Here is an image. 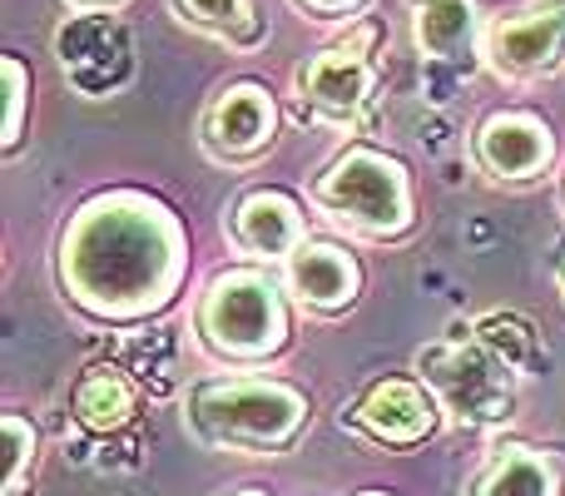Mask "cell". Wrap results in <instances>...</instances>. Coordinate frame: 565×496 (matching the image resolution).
<instances>
[{"label":"cell","instance_id":"cell-20","mask_svg":"<svg viewBox=\"0 0 565 496\" xmlns=\"http://www.w3.org/2000/svg\"><path fill=\"white\" fill-rule=\"evenodd\" d=\"M0 70H6V135H0V149H6V155H15L20 129H25L30 70H25V60H20V55H6V60H0Z\"/></svg>","mask_w":565,"mask_h":496},{"label":"cell","instance_id":"cell-14","mask_svg":"<svg viewBox=\"0 0 565 496\" xmlns=\"http://www.w3.org/2000/svg\"><path fill=\"white\" fill-rule=\"evenodd\" d=\"M282 288H288L308 313H342L362 293V263L342 244L308 239V244L288 258Z\"/></svg>","mask_w":565,"mask_h":496},{"label":"cell","instance_id":"cell-24","mask_svg":"<svg viewBox=\"0 0 565 496\" xmlns=\"http://www.w3.org/2000/svg\"><path fill=\"white\" fill-rule=\"evenodd\" d=\"M352 496H392V492H352Z\"/></svg>","mask_w":565,"mask_h":496},{"label":"cell","instance_id":"cell-4","mask_svg":"<svg viewBox=\"0 0 565 496\" xmlns=\"http://www.w3.org/2000/svg\"><path fill=\"white\" fill-rule=\"evenodd\" d=\"M417 372L437 408L461 428H501L516 412V372L477 338V328H451L441 342L417 352Z\"/></svg>","mask_w":565,"mask_h":496},{"label":"cell","instance_id":"cell-7","mask_svg":"<svg viewBox=\"0 0 565 496\" xmlns=\"http://www.w3.org/2000/svg\"><path fill=\"white\" fill-rule=\"evenodd\" d=\"M55 60L79 95L105 99L135 80V35L125 20L89 10L55 30Z\"/></svg>","mask_w":565,"mask_h":496},{"label":"cell","instance_id":"cell-21","mask_svg":"<svg viewBox=\"0 0 565 496\" xmlns=\"http://www.w3.org/2000/svg\"><path fill=\"white\" fill-rule=\"evenodd\" d=\"M302 10H312V15H348V10H358L362 0H298Z\"/></svg>","mask_w":565,"mask_h":496},{"label":"cell","instance_id":"cell-8","mask_svg":"<svg viewBox=\"0 0 565 496\" xmlns=\"http://www.w3.org/2000/svg\"><path fill=\"white\" fill-rule=\"evenodd\" d=\"M412 30H417V50L427 60L431 99H451L467 85L471 70L487 60V40H481L471 0H412Z\"/></svg>","mask_w":565,"mask_h":496},{"label":"cell","instance_id":"cell-13","mask_svg":"<svg viewBox=\"0 0 565 496\" xmlns=\"http://www.w3.org/2000/svg\"><path fill=\"white\" fill-rule=\"evenodd\" d=\"M228 234L234 244L258 263H288L292 253L308 244V224H302V209L292 204L282 189H254L228 209Z\"/></svg>","mask_w":565,"mask_h":496},{"label":"cell","instance_id":"cell-10","mask_svg":"<svg viewBox=\"0 0 565 496\" xmlns=\"http://www.w3.org/2000/svg\"><path fill=\"white\" fill-rule=\"evenodd\" d=\"M278 135V99L258 80L218 89L204 115V149L218 165H254Z\"/></svg>","mask_w":565,"mask_h":496},{"label":"cell","instance_id":"cell-6","mask_svg":"<svg viewBox=\"0 0 565 496\" xmlns=\"http://www.w3.org/2000/svg\"><path fill=\"white\" fill-rule=\"evenodd\" d=\"M377 45H382V20H362L352 25L338 45L318 50L312 60L298 65V105L322 125H362L377 99Z\"/></svg>","mask_w":565,"mask_h":496},{"label":"cell","instance_id":"cell-3","mask_svg":"<svg viewBox=\"0 0 565 496\" xmlns=\"http://www.w3.org/2000/svg\"><path fill=\"white\" fill-rule=\"evenodd\" d=\"M312 199L318 209L342 224L348 234L362 239H397L412 229V179L392 155L367 145H352L312 179Z\"/></svg>","mask_w":565,"mask_h":496},{"label":"cell","instance_id":"cell-1","mask_svg":"<svg viewBox=\"0 0 565 496\" xmlns=\"http://www.w3.org/2000/svg\"><path fill=\"white\" fill-rule=\"evenodd\" d=\"M184 224L149 194H99L65 224L60 283L70 303L105 323L159 313L184 278Z\"/></svg>","mask_w":565,"mask_h":496},{"label":"cell","instance_id":"cell-11","mask_svg":"<svg viewBox=\"0 0 565 496\" xmlns=\"http://www.w3.org/2000/svg\"><path fill=\"white\" fill-rule=\"evenodd\" d=\"M487 65L501 80H536L565 65V0L497 20L487 30Z\"/></svg>","mask_w":565,"mask_h":496},{"label":"cell","instance_id":"cell-2","mask_svg":"<svg viewBox=\"0 0 565 496\" xmlns=\"http://www.w3.org/2000/svg\"><path fill=\"white\" fill-rule=\"evenodd\" d=\"M308 422V398L292 382L209 378L184 392V428L218 452H288Z\"/></svg>","mask_w":565,"mask_h":496},{"label":"cell","instance_id":"cell-9","mask_svg":"<svg viewBox=\"0 0 565 496\" xmlns=\"http://www.w3.org/2000/svg\"><path fill=\"white\" fill-rule=\"evenodd\" d=\"M342 422L367 432V437L382 442V447H422V442L437 432L441 408L427 392V382L377 378L348 412H342Z\"/></svg>","mask_w":565,"mask_h":496},{"label":"cell","instance_id":"cell-17","mask_svg":"<svg viewBox=\"0 0 565 496\" xmlns=\"http://www.w3.org/2000/svg\"><path fill=\"white\" fill-rule=\"evenodd\" d=\"M174 10L194 30H209L224 45H258L264 40V15L254 0H174Z\"/></svg>","mask_w":565,"mask_h":496},{"label":"cell","instance_id":"cell-22","mask_svg":"<svg viewBox=\"0 0 565 496\" xmlns=\"http://www.w3.org/2000/svg\"><path fill=\"white\" fill-rule=\"evenodd\" d=\"M70 6H75L79 15H89V10H109V6H119V0H70Z\"/></svg>","mask_w":565,"mask_h":496},{"label":"cell","instance_id":"cell-15","mask_svg":"<svg viewBox=\"0 0 565 496\" xmlns=\"http://www.w3.org/2000/svg\"><path fill=\"white\" fill-rule=\"evenodd\" d=\"M561 492H565V457L551 447H531V442H501L467 487V496H561Z\"/></svg>","mask_w":565,"mask_h":496},{"label":"cell","instance_id":"cell-16","mask_svg":"<svg viewBox=\"0 0 565 496\" xmlns=\"http://www.w3.org/2000/svg\"><path fill=\"white\" fill-rule=\"evenodd\" d=\"M70 412H75V422L89 437H115V432H125L135 422L139 388L129 382V372L119 362H95V368H85L75 378Z\"/></svg>","mask_w":565,"mask_h":496},{"label":"cell","instance_id":"cell-18","mask_svg":"<svg viewBox=\"0 0 565 496\" xmlns=\"http://www.w3.org/2000/svg\"><path fill=\"white\" fill-rule=\"evenodd\" d=\"M471 328H477V338L487 342L511 372H541V338H536V328H531V318L501 308V313L477 318Z\"/></svg>","mask_w":565,"mask_h":496},{"label":"cell","instance_id":"cell-19","mask_svg":"<svg viewBox=\"0 0 565 496\" xmlns=\"http://www.w3.org/2000/svg\"><path fill=\"white\" fill-rule=\"evenodd\" d=\"M0 437H6V447H10L6 487H0V496H20V492H25V482H30V462H35L40 432L30 428V418H20V412H6V418H0Z\"/></svg>","mask_w":565,"mask_h":496},{"label":"cell","instance_id":"cell-5","mask_svg":"<svg viewBox=\"0 0 565 496\" xmlns=\"http://www.w3.org/2000/svg\"><path fill=\"white\" fill-rule=\"evenodd\" d=\"M199 342L228 362H264L288 342V293L258 268H228L194 313Z\"/></svg>","mask_w":565,"mask_h":496},{"label":"cell","instance_id":"cell-25","mask_svg":"<svg viewBox=\"0 0 565 496\" xmlns=\"http://www.w3.org/2000/svg\"><path fill=\"white\" fill-rule=\"evenodd\" d=\"M561 283H565V273H561Z\"/></svg>","mask_w":565,"mask_h":496},{"label":"cell","instance_id":"cell-12","mask_svg":"<svg viewBox=\"0 0 565 496\" xmlns=\"http://www.w3.org/2000/svg\"><path fill=\"white\" fill-rule=\"evenodd\" d=\"M471 149H477L487 175L507 179V184H531V179H541L551 169V159H556V135H551V125L541 115H531V109H497V115L477 129Z\"/></svg>","mask_w":565,"mask_h":496},{"label":"cell","instance_id":"cell-23","mask_svg":"<svg viewBox=\"0 0 565 496\" xmlns=\"http://www.w3.org/2000/svg\"><path fill=\"white\" fill-rule=\"evenodd\" d=\"M228 496H274V492H264V487H238V492H228Z\"/></svg>","mask_w":565,"mask_h":496}]
</instances>
